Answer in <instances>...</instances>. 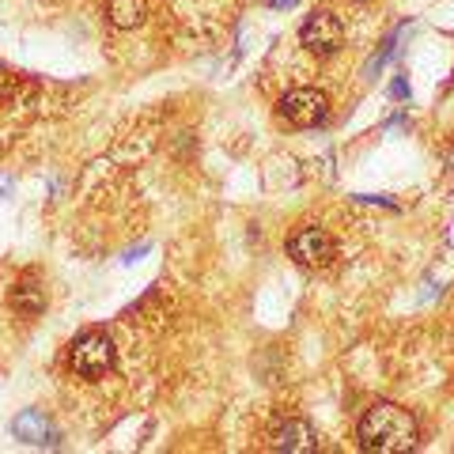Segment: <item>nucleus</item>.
<instances>
[{"label":"nucleus","instance_id":"f257e3e1","mask_svg":"<svg viewBox=\"0 0 454 454\" xmlns=\"http://www.w3.org/2000/svg\"><path fill=\"white\" fill-rule=\"evenodd\" d=\"M417 420L394 402H375L360 420V447L372 454H405L417 447Z\"/></svg>","mask_w":454,"mask_h":454},{"label":"nucleus","instance_id":"f03ea898","mask_svg":"<svg viewBox=\"0 0 454 454\" xmlns=\"http://www.w3.org/2000/svg\"><path fill=\"white\" fill-rule=\"evenodd\" d=\"M114 367V340L103 330H91V333H80L68 348V372L76 379H103Z\"/></svg>","mask_w":454,"mask_h":454},{"label":"nucleus","instance_id":"7ed1b4c3","mask_svg":"<svg viewBox=\"0 0 454 454\" xmlns=\"http://www.w3.org/2000/svg\"><path fill=\"white\" fill-rule=\"evenodd\" d=\"M325 114H330V98L318 88H295L280 98V118L295 125V129H310V125H322Z\"/></svg>","mask_w":454,"mask_h":454},{"label":"nucleus","instance_id":"20e7f679","mask_svg":"<svg viewBox=\"0 0 454 454\" xmlns=\"http://www.w3.org/2000/svg\"><path fill=\"white\" fill-rule=\"evenodd\" d=\"M333 239L330 231H322V227H300L292 239H288V258L300 262L307 269H322L333 262Z\"/></svg>","mask_w":454,"mask_h":454},{"label":"nucleus","instance_id":"39448f33","mask_svg":"<svg viewBox=\"0 0 454 454\" xmlns=\"http://www.w3.org/2000/svg\"><path fill=\"white\" fill-rule=\"evenodd\" d=\"M300 38L315 57H333L340 50V42H345V31H340L337 16H330V12H315V16L303 23Z\"/></svg>","mask_w":454,"mask_h":454},{"label":"nucleus","instance_id":"423d86ee","mask_svg":"<svg viewBox=\"0 0 454 454\" xmlns=\"http://www.w3.org/2000/svg\"><path fill=\"white\" fill-rule=\"evenodd\" d=\"M12 432H16L20 443H31V447H61V432H57L53 420L46 413H38V409L20 413L16 424H12Z\"/></svg>","mask_w":454,"mask_h":454},{"label":"nucleus","instance_id":"0eeeda50","mask_svg":"<svg viewBox=\"0 0 454 454\" xmlns=\"http://www.w3.org/2000/svg\"><path fill=\"white\" fill-rule=\"evenodd\" d=\"M273 447L280 454H310V450H318V439H315V428H310V424L288 420V424H280L277 428Z\"/></svg>","mask_w":454,"mask_h":454},{"label":"nucleus","instance_id":"6e6552de","mask_svg":"<svg viewBox=\"0 0 454 454\" xmlns=\"http://www.w3.org/2000/svg\"><path fill=\"white\" fill-rule=\"evenodd\" d=\"M12 310L16 315H23V318H35V315H42L46 310V288H42V280L38 277H23L16 288H12Z\"/></svg>","mask_w":454,"mask_h":454},{"label":"nucleus","instance_id":"1a4fd4ad","mask_svg":"<svg viewBox=\"0 0 454 454\" xmlns=\"http://www.w3.org/2000/svg\"><path fill=\"white\" fill-rule=\"evenodd\" d=\"M106 16L114 27H121V31H137V27L145 23V0H110Z\"/></svg>","mask_w":454,"mask_h":454},{"label":"nucleus","instance_id":"9d476101","mask_svg":"<svg viewBox=\"0 0 454 454\" xmlns=\"http://www.w3.org/2000/svg\"><path fill=\"white\" fill-rule=\"evenodd\" d=\"M12 91H16V76H12V73H0V98H8Z\"/></svg>","mask_w":454,"mask_h":454},{"label":"nucleus","instance_id":"9b49d317","mask_svg":"<svg viewBox=\"0 0 454 454\" xmlns=\"http://www.w3.org/2000/svg\"><path fill=\"white\" fill-rule=\"evenodd\" d=\"M269 4H273V8H292L295 0H269Z\"/></svg>","mask_w":454,"mask_h":454},{"label":"nucleus","instance_id":"f8f14e48","mask_svg":"<svg viewBox=\"0 0 454 454\" xmlns=\"http://www.w3.org/2000/svg\"><path fill=\"white\" fill-rule=\"evenodd\" d=\"M447 167H450V170H454V148H450V152H447Z\"/></svg>","mask_w":454,"mask_h":454}]
</instances>
